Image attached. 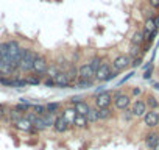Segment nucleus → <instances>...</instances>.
<instances>
[{
	"label": "nucleus",
	"instance_id": "nucleus-18",
	"mask_svg": "<svg viewBox=\"0 0 159 150\" xmlns=\"http://www.w3.org/2000/svg\"><path fill=\"white\" fill-rule=\"evenodd\" d=\"M88 127H89L88 117L76 114V117H75V120H73V128H76V130H86Z\"/></svg>",
	"mask_w": 159,
	"mask_h": 150
},
{
	"label": "nucleus",
	"instance_id": "nucleus-7",
	"mask_svg": "<svg viewBox=\"0 0 159 150\" xmlns=\"http://www.w3.org/2000/svg\"><path fill=\"white\" fill-rule=\"evenodd\" d=\"M78 80H95V70L91 67L89 61L78 67Z\"/></svg>",
	"mask_w": 159,
	"mask_h": 150
},
{
	"label": "nucleus",
	"instance_id": "nucleus-13",
	"mask_svg": "<svg viewBox=\"0 0 159 150\" xmlns=\"http://www.w3.org/2000/svg\"><path fill=\"white\" fill-rule=\"evenodd\" d=\"M143 141H145L147 148L153 150V148L159 144V133H157V131H150V133H147V134H145Z\"/></svg>",
	"mask_w": 159,
	"mask_h": 150
},
{
	"label": "nucleus",
	"instance_id": "nucleus-24",
	"mask_svg": "<svg viewBox=\"0 0 159 150\" xmlns=\"http://www.w3.org/2000/svg\"><path fill=\"white\" fill-rule=\"evenodd\" d=\"M145 105H147L148 110H157V108H159V100H157L154 96H147Z\"/></svg>",
	"mask_w": 159,
	"mask_h": 150
},
{
	"label": "nucleus",
	"instance_id": "nucleus-26",
	"mask_svg": "<svg viewBox=\"0 0 159 150\" xmlns=\"http://www.w3.org/2000/svg\"><path fill=\"white\" fill-rule=\"evenodd\" d=\"M128 56H129L131 59H133V58H137V56H142V47L129 44V52H128Z\"/></svg>",
	"mask_w": 159,
	"mask_h": 150
},
{
	"label": "nucleus",
	"instance_id": "nucleus-32",
	"mask_svg": "<svg viewBox=\"0 0 159 150\" xmlns=\"http://www.w3.org/2000/svg\"><path fill=\"white\" fill-rule=\"evenodd\" d=\"M42 85H44L45 88H56V85H55L53 78H50V77H47V78L42 82Z\"/></svg>",
	"mask_w": 159,
	"mask_h": 150
},
{
	"label": "nucleus",
	"instance_id": "nucleus-33",
	"mask_svg": "<svg viewBox=\"0 0 159 150\" xmlns=\"http://www.w3.org/2000/svg\"><path fill=\"white\" fill-rule=\"evenodd\" d=\"M151 73H153V66H150L148 69H145V72H143V78H145V80H150V78H151Z\"/></svg>",
	"mask_w": 159,
	"mask_h": 150
},
{
	"label": "nucleus",
	"instance_id": "nucleus-21",
	"mask_svg": "<svg viewBox=\"0 0 159 150\" xmlns=\"http://www.w3.org/2000/svg\"><path fill=\"white\" fill-rule=\"evenodd\" d=\"M45 110H47L48 114L58 116V113H59V110H61V103H59V102H50V103L45 105Z\"/></svg>",
	"mask_w": 159,
	"mask_h": 150
},
{
	"label": "nucleus",
	"instance_id": "nucleus-3",
	"mask_svg": "<svg viewBox=\"0 0 159 150\" xmlns=\"http://www.w3.org/2000/svg\"><path fill=\"white\" fill-rule=\"evenodd\" d=\"M47 69H48V59H47L44 55H39V56L36 58L34 64H33L31 72H33L34 75H38V77L44 78L45 73H47Z\"/></svg>",
	"mask_w": 159,
	"mask_h": 150
},
{
	"label": "nucleus",
	"instance_id": "nucleus-25",
	"mask_svg": "<svg viewBox=\"0 0 159 150\" xmlns=\"http://www.w3.org/2000/svg\"><path fill=\"white\" fill-rule=\"evenodd\" d=\"M112 116H114V113H112L111 108H102V110H98V119L100 120H109Z\"/></svg>",
	"mask_w": 159,
	"mask_h": 150
},
{
	"label": "nucleus",
	"instance_id": "nucleus-5",
	"mask_svg": "<svg viewBox=\"0 0 159 150\" xmlns=\"http://www.w3.org/2000/svg\"><path fill=\"white\" fill-rule=\"evenodd\" d=\"M112 103V96L109 91H103V92H98L95 97H94V105L95 108L102 110V108H109Z\"/></svg>",
	"mask_w": 159,
	"mask_h": 150
},
{
	"label": "nucleus",
	"instance_id": "nucleus-35",
	"mask_svg": "<svg viewBox=\"0 0 159 150\" xmlns=\"http://www.w3.org/2000/svg\"><path fill=\"white\" fill-rule=\"evenodd\" d=\"M140 94H142V88L136 86V88H133V89H131V96H133V97H139Z\"/></svg>",
	"mask_w": 159,
	"mask_h": 150
},
{
	"label": "nucleus",
	"instance_id": "nucleus-2",
	"mask_svg": "<svg viewBox=\"0 0 159 150\" xmlns=\"http://www.w3.org/2000/svg\"><path fill=\"white\" fill-rule=\"evenodd\" d=\"M111 96H112V103H114L116 110L125 111V110H128L131 106V96L129 94H125L122 91H116Z\"/></svg>",
	"mask_w": 159,
	"mask_h": 150
},
{
	"label": "nucleus",
	"instance_id": "nucleus-41",
	"mask_svg": "<svg viewBox=\"0 0 159 150\" xmlns=\"http://www.w3.org/2000/svg\"><path fill=\"white\" fill-rule=\"evenodd\" d=\"M2 59H3V56H2V55H0V61H2Z\"/></svg>",
	"mask_w": 159,
	"mask_h": 150
},
{
	"label": "nucleus",
	"instance_id": "nucleus-14",
	"mask_svg": "<svg viewBox=\"0 0 159 150\" xmlns=\"http://www.w3.org/2000/svg\"><path fill=\"white\" fill-rule=\"evenodd\" d=\"M64 72L67 73V77H69V80H70L72 85H75L78 82V67H76L75 63H69Z\"/></svg>",
	"mask_w": 159,
	"mask_h": 150
},
{
	"label": "nucleus",
	"instance_id": "nucleus-1",
	"mask_svg": "<svg viewBox=\"0 0 159 150\" xmlns=\"http://www.w3.org/2000/svg\"><path fill=\"white\" fill-rule=\"evenodd\" d=\"M39 56L38 50H33V49H24L22 50V58H20V64H19V72L22 73H30L31 69H33V64L36 61V58Z\"/></svg>",
	"mask_w": 159,
	"mask_h": 150
},
{
	"label": "nucleus",
	"instance_id": "nucleus-30",
	"mask_svg": "<svg viewBox=\"0 0 159 150\" xmlns=\"http://www.w3.org/2000/svg\"><path fill=\"white\" fill-rule=\"evenodd\" d=\"M102 63H103V58L102 56H98V55H95V56H92L91 58V61H89V64H91V67L97 72L98 70V67L102 66Z\"/></svg>",
	"mask_w": 159,
	"mask_h": 150
},
{
	"label": "nucleus",
	"instance_id": "nucleus-19",
	"mask_svg": "<svg viewBox=\"0 0 159 150\" xmlns=\"http://www.w3.org/2000/svg\"><path fill=\"white\" fill-rule=\"evenodd\" d=\"M129 44L142 47V45L145 44V38H143V33H142L140 30L134 31V33H133V36H131V39H129Z\"/></svg>",
	"mask_w": 159,
	"mask_h": 150
},
{
	"label": "nucleus",
	"instance_id": "nucleus-39",
	"mask_svg": "<svg viewBox=\"0 0 159 150\" xmlns=\"http://www.w3.org/2000/svg\"><path fill=\"white\" fill-rule=\"evenodd\" d=\"M153 88H154L156 91H159V83H154V85H153Z\"/></svg>",
	"mask_w": 159,
	"mask_h": 150
},
{
	"label": "nucleus",
	"instance_id": "nucleus-6",
	"mask_svg": "<svg viewBox=\"0 0 159 150\" xmlns=\"http://www.w3.org/2000/svg\"><path fill=\"white\" fill-rule=\"evenodd\" d=\"M112 72L111 63L109 61H103L102 66L98 67V70L95 72V82H109V75Z\"/></svg>",
	"mask_w": 159,
	"mask_h": 150
},
{
	"label": "nucleus",
	"instance_id": "nucleus-20",
	"mask_svg": "<svg viewBox=\"0 0 159 150\" xmlns=\"http://www.w3.org/2000/svg\"><path fill=\"white\" fill-rule=\"evenodd\" d=\"M24 80H25L27 86H28V85H31V86H38V85H41V83H42V78H41V77H38V75H34L33 72L27 73V77H25Z\"/></svg>",
	"mask_w": 159,
	"mask_h": 150
},
{
	"label": "nucleus",
	"instance_id": "nucleus-8",
	"mask_svg": "<svg viewBox=\"0 0 159 150\" xmlns=\"http://www.w3.org/2000/svg\"><path fill=\"white\" fill-rule=\"evenodd\" d=\"M143 124L148 128H156L159 125V111L156 110H148L143 116Z\"/></svg>",
	"mask_w": 159,
	"mask_h": 150
},
{
	"label": "nucleus",
	"instance_id": "nucleus-28",
	"mask_svg": "<svg viewBox=\"0 0 159 150\" xmlns=\"http://www.w3.org/2000/svg\"><path fill=\"white\" fill-rule=\"evenodd\" d=\"M31 111L36 114V116H45L47 114V110H45V105H38V103H31Z\"/></svg>",
	"mask_w": 159,
	"mask_h": 150
},
{
	"label": "nucleus",
	"instance_id": "nucleus-12",
	"mask_svg": "<svg viewBox=\"0 0 159 150\" xmlns=\"http://www.w3.org/2000/svg\"><path fill=\"white\" fill-rule=\"evenodd\" d=\"M53 82H55L56 88H61V89L72 88V83H70V80H69V77H67V73H66L64 70H61V72L56 75V77L53 78Z\"/></svg>",
	"mask_w": 159,
	"mask_h": 150
},
{
	"label": "nucleus",
	"instance_id": "nucleus-15",
	"mask_svg": "<svg viewBox=\"0 0 159 150\" xmlns=\"http://www.w3.org/2000/svg\"><path fill=\"white\" fill-rule=\"evenodd\" d=\"M17 70L11 66V64H8L7 61H0V75L2 77H8V78H13V75L16 73Z\"/></svg>",
	"mask_w": 159,
	"mask_h": 150
},
{
	"label": "nucleus",
	"instance_id": "nucleus-11",
	"mask_svg": "<svg viewBox=\"0 0 159 150\" xmlns=\"http://www.w3.org/2000/svg\"><path fill=\"white\" fill-rule=\"evenodd\" d=\"M69 128H70V125H69L67 120L62 117V114H58V116L55 117V122H53L52 130H53L55 133H58V134H62V133H66Z\"/></svg>",
	"mask_w": 159,
	"mask_h": 150
},
{
	"label": "nucleus",
	"instance_id": "nucleus-10",
	"mask_svg": "<svg viewBox=\"0 0 159 150\" xmlns=\"http://www.w3.org/2000/svg\"><path fill=\"white\" fill-rule=\"evenodd\" d=\"M11 124H13V128H14V130H17V131L30 133V130L33 128V124H31L25 116H22V117H19V119H16V120H13Z\"/></svg>",
	"mask_w": 159,
	"mask_h": 150
},
{
	"label": "nucleus",
	"instance_id": "nucleus-37",
	"mask_svg": "<svg viewBox=\"0 0 159 150\" xmlns=\"http://www.w3.org/2000/svg\"><path fill=\"white\" fill-rule=\"evenodd\" d=\"M5 116H7L5 113H2V111H0V120H3V119H5Z\"/></svg>",
	"mask_w": 159,
	"mask_h": 150
},
{
	"label": "nucleus",
	"instance_id": "nucleus-9",
	"mask_svg": "<svg viewBox=\"0 0 159 150\" xmlns=\"http://www.w3.org/2000/svg\"><path fill=\"white\" fill-rule=\"evenodd\" d=\"M147 111H148V108H147V105H145V100L137 99V100H134V102L131 103V114H133L134 117H143Z\"/></svg>",
	"mask_w": 159,
	"mask_h": 150
},
{
	"label": "nucleus",
	"instance_id": "nucleus-40",
	"mask_svg": "<svg viewBox=\"0 0 159 150\" xmlns=\"http://www.w3.org/2000/svg\"><path fill=\"white\" fill-rule=\"evenodd\" d=\"M153 150H159V144H157V145H156V147H154Z\"/></svg>",
	"mask_w": 159,
	"mask_h": 150
},
{
	"label": "nucleus",
	"instance_id": "nucleus-23",
	"mask_svg": "<svg viewBox=\"0 0 159 150\" xmlns=\"http://www.w3.org/2000/svg\"><path fill=\"white\" fill-rule=\"evenodd\" d=\"M88 122L89 124H97V122H100V119H98V108H95V106H91V110H89V113H88Z\"/></svg>",
	"mask_w": 159,
	"mask_h": 150
},
{
	"label": "nucleus",
	"instance_id": "nucleus-16",
	"mask_svg": "<svg viewBox=\"0 0 159 150\" xmlns=\"http://www.w3.org/2000/svg\"><path fill=\"white\" fill-rule=\"evenodd\" d=\"M62 117L67 120V124L70 125V128H73V120H75V117H76V111H75V108L70 105V106H66L64 110H62Z\"/></svg>",
	"mask_w": 159,
	"mask_h": 150
},
{
	"label": "nucleus",
	"instance_id": "nucleus-36",
	"mask_svg": "<svg viewBox=\"0 0 159 150\" xmlns=\"http://www.w3.org/2000/svg\"><path fill=\"white\" fill-rule=\"evenodd\" d=\"M148 5L154 10H159V0H148Z\"/></svg>",
	"mask_w": 159,
	"mask_h": 150
},
{
	"label": "nucleus",
	"instance_id": "nucleus-29",
	"mask_svg": "<svg viewBox=\"0 0 159 150\" xmlns=\"http://www.w3.org/2000/svg\"><path fill=\"white\" fill-rule=\"evenodd\" d=\"M94 82L95 80H78L75 85H72L73 88L76 86V88H80V89H86V88H91L92 85H94Z\"/></svg>",
	"mask_w": 159,
	"mask_h": 150
},
{
	"label": "nucleus",
	"instance_id": "nucleus-34",
	"mask_svg": "<svg viewBox=\"0 0 159 150\" xmlns=\"http://www.w3.org/2000/svg\"><path fill=\"white\" fill-rule=\"evenodd\" d=\"M140 63H142V56H137V58H133V59H131V66H133V67H139Z\"/></svg>",
	"mask_w": 159,
	"mask_h": 150
},
{
	"label": "nucleus",
	"instance_id": "nucleus-27",
	"mask_svg": "<svg viewBox=\"0 0 159 150\" xmlns=\"http://www.w3.org/2000/svg\"><path fill=\"white\" fill-rule=\"evenodd\" d=\"M61 72V69L53 63V64H48V69H47V73H45V77H50V78H55L56 75Z\"/></svg>",
	"mask_w": 159,
	"mask_h": 150
},
{
	"label": "nucleus",
	"instance_id": "nucleus-17",
	"mask_svg": "<svg viewBox=\"0 0 159 150\" xmlns=\"http://www.w3.org/2000/svg\"><path fill=\"white\" fill-rule=\"evenodd\" d=\"M73 108H75L76 114H80V116H88V113H89V110H91V105H89L88 102H84V100H80L78 103L73 105Z\"/></svg>",
	"mask_w": 159,
	"mask_h": 150
},
{
	"label": "nucleus",
	"instance_id": "nucleus-4",
	"mask_svg": "<svg viewBox=\"0 0 159 150\" xmlns=\"http://www.w3.org/2000/svg\"><path fill=\"white\" fill-rule=\"evenodd\" d=\"M131 66V58L128 56V55H117L114 59H112V63H111V67H112V70H116V72H123V70H126L128 67Z\"/></svg>",
	"mask_w": 159,
	"mask_h": 150
},
{
	"label": "nucleus",
	"instance_id": "nucleus-22",
	"mask_svg": "<svg viewBox=\"0 0 159 150\" xmlns=\"http://www.w3.org/2000/svg\"><path fill=\"white\" fill-rule=\"evenodd\" d=\"M13 108H14L17 113H20V114L24 116L25 113H28V111L31 110V103H28V102H19V103H16Z\"/></svg>",
	"mask_w": 159,
	"mask_h": 150
},
{
	"label": "nucleus",
	"instance_id": "nucleus-31",
	"mask_svg": "<svg viewBox=\"0 0 159 150\" xmlns=\"http://www.w3.org/2000/svg\"><path fill=\"white\" fill-rule=\"evenodd\" d=\"M122 119H123L125 122H131V120L134 119V116L131 114V110H129V108L123 111V114H122Z\"/></svg>",
	"mask_w": 159,
	"mask_h": 150
},
{
	"label": "nucleus",
	"instance_id": "nucleus-38",
	"mask_svg": "<svg viewBox=\"0 0 159 150\" xmlns=\"http://www.w3.org/2000/svg\"><path fill=\"white\" fill-rule=\"evenodd\" d=\"M154 22H156V25L159 27V16H154Z\"/></svg>",
	"mask_w": 159,
	"mask_h": 150
}]
</instances>
